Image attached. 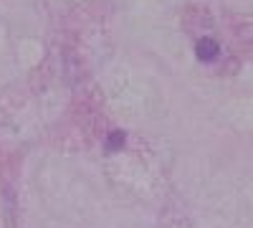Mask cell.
Masks as SVG:
<instances>
[{
    "instance_id": "obj_1",
    "label": "cell",
    "mask_w": 253,
    "mask_h": 228,
    "mask_svg": "<svg viewBox=\"0 0 253 228\" xmlns=\"http://www.w3.org/2000/svg\"><path fill=\"white\" fill-rule=\"evenodd\" d=\"M218 51H220V46L215 44L213 38H203V41H198V46H195V53H198L200 61H213V58H218Z\"/></svg>"
},
{
    "instance_id": "obj_2",
    "label": "cell",
    "mask_w": 253,
    "mask_h": 228,
    "mask_svg": "<svg viewBox=\"0 0 253 228\" xmlns=\"http://www.w3.org/2000/svg\"><path fill=\"white\" fill-rule=\"evenodd\" d=\"M122 144H124V132H112V135H109V142H107V147H109V150H119Z\"/></svg>"
}]
</instances>
